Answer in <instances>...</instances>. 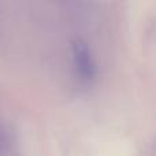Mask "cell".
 <instances>
[{
    "mask_svg": "<svg viewBox=\"0 0 156 156\" xmlns=\"http://www.w3.org/2000/svg\"><path fill=\"white\" fill-rule=\"evenodd\" d=\"M71 51H73V62L78 77L83 82L93 81L96 77V63L86 41H83L82 38H76L71 44Z\"/></svg>",
    "mask_w": 156,
    "mask_h": 156,
    "instance_id": "6da1fadb",
    "label": "cell"
}]
</instances>
